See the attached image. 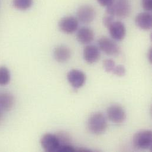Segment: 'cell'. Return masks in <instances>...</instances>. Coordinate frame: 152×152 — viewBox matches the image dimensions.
I'll list each match as a JSON object with an SVG mask.
<instances>
[{
	"instance_id": "cell-1",
	"label": "cell",
	"mask_w": 152,
	"mask_h": 152,
	"mask_svg": "<svg viewBox=\"0 0 152 152\" xmlns=\"http://www.w3.org/2000/svg\"><path fill=\"white\" fill-rule=\"evenodd\" d=\"M88 129L94 135H101L104 133L108 127L106 116L101 112L92 114L88 120Z\"/></svg>"
},
{
	"instance_id": "cell-2",
	"label": "cell",
	"mask_w": 152,
	"mask_h": 152,
	"mask_svg": "<svg viewBox=\"0 0 152 152\" xmlns=\"http://www.w3.org/2000/svg\"><path fill=\"white\" fill-rule=\"evenodd\" d=\"M131 7L127 0H117L107 7V14L120 18L127 17L130 13Z\"/></svg>"
},
{
	"instance_id": "cell-3",
	"label": "cell",
	"mask_w": 152,
	"mask_h": 152,
	"mask_svg": "<svg viewBox=\"0 0 152 152\" xmlns=\"http://www.w3.org/2000/svg\"><path fill=\"white\" fill-rule=\"evenodd\" d=\"M133 144L138 150L151 149L152 146V132L143 130L137 132L133 136Z\"/></svg>"
},
{
	"instance_id": "cell-4",
	"label": "cell",
	"mask_w": 152,
	"mask_h": 152,
	"mask_svg": "<svg viewBox=\"0 0 152 152\" xmlns=\"http://www.w3.org/2000/svg\"><path fill=\"white\" fill-rule=\"evenodd\" d=\"M99 50L105 54L111 56H117L121 53V49L118 45L113 40L108 37H102L98 40Z\"/></svg>"
},
{
	"instance_id": "cell-5",
	"label": "cell",
	"mask_w": 152,
	"mask_h": 152,
	"mask_svg": "<svg viewBox=\"0 0 152 152\" xmlns=\"http://www.w3.org/2000/svg\"><path fill=\"white\" fill-rule=\"evenodd\" d=\"M77 19L83 24L92 23L96 16L95 9L89 4H84L80 6L76 11Z\"/></svg>"
},
{
	"instance_id": "cell-6",
	"label": "cell",
	"mask_w": 152,
	"mask_h": 152,
	"mask_svg": "<svg viewBox=\"0 0 152 152\" xmlns=\"http://www.w3.org/2000/svg\"><path fill=\"white\" fill-rule=\"evenodd\" d=\"M108 118L115 124H121L126 119L127 115L124 109L117 104L110 105L107 110Z\"/></svg>"
},
{
	"instance_id": "cell-7",
	"label": "cell",
	"mask_w": 152,
	"mask_h": 152,
	"mask_svg": "<svg viewBox=\"0 0 152 152\" xmlns=\"http://www.w3.org/2000/svg\"><path fill=\"white\" fill-rule=\"evenodd\" d=\"M40 144L45 152H58L61 146L59 138L57 135L46 133L40 139Z\"/></svg>"
},
{
	"instance_id": "cell-8",
	"label": "cell",
	"mask_w": 152,
	"mask_h": 152,
	"mask_svg": "<svg viewBox=\"0 0 152 152\" xmlns=\"http://www.w3.org/2000/svg\"><path fill=\"white\" fill-rule=\"evenodd\" d=\"M60 30L68 34L75 33L79 27V21L75 17L66 16L61 18L58 23Z\"/></svg>"
},
{
	"instance_id": "cell-9",
	"label": "cell",
	"mask_w": 152,
	"mask_h": 152,
	"mask_svg": "<svg viewBox=\"0 0 152 152\" xmlns=\"http://www.w3.org/2000/svg\"><path fill=\"white\" fill-rule=\"evenodd\" d=\"M112 39L116 41L123 40L126 35V28L120 21H114L107 28Z\"/></svg>"
},
{
	"instance_id": "cell-10",
	"label": "cell",
	"mask_w": 152,
	"mask_h": 152,
	"mask_svg": "<svg viewBox=\"0 0 152 152\" xmlns=\"http://www.w3.org/2000/svg\"><path fill=\"white\" fill-rule=\"evenodd\" d=\"M101 52L98 47L92 45L85 46L83 50V58L88 64H94L100 59Z\"/></svg>"
},
{
	"instance_id": "cell-11",
	"label": "cell",
	"mask_w": 152,
	"mask_h": 152,
	"mask_svg": "<svg viewBox=\"0 0 152 152\" xmlns=\"http://www.w3.org/2000/svg\"><path fill=\"white\" fill-rule=\"evenodd\" d=\"M67 79L70 85L75 89L82 87L86 82V75L79 69H72L67 74Z\"/></svg>"
},
{
	"instance_id": "cell-12",
	"label": "cell",
	"mask_w": 152,
	"mask_h": 152,
	"mask_svg": "<svg viewBox=\"0 0 152 152\" xmlns=\"http://www.w3.org/2000/svg\"><path fill=\"white\" fill-rule=\"evenodd\" d=\"M72 56V52L69 47L61 45L55 48L53 50V57L55 61L59 63H65L69 61Z\"/></svg>"
},
{
	"instance_id": "cell-13",
	"label": "cell",
	"mask_w": 152,
	"mask_h": 152,
	"mask_svg": "<svg viewBox=\"0 0 152 152\" xmlns=\"http://www.w3.org/2000/svg\"><path fill=\"white\" fill-rule=\"evenodd\" d=\"M135 23L142 30H151L152 26V14L148 11L138 14L135 18Z\"/></svg>"
},
{
	"instance_id": "cell-14",
	"label": "cell",
	"mask_w": 152,
	"mask_h": 152,
	"mask_svg": "<svg viewBox=\"0 0 152 152\" xmlns=\"http://www.w3.org/2000/svg\"><path fill=\"white\" fill-rule=\"evenodd\" d=\"M94 31L89 27H82L77 31L76 39L81 44L88 45L94 39Z\"/></svg>"
},
{
	"instance_id": "cell-15",
	"label": "cell",
	"mask_w": 152,
	"mask_h": 152,
	"mask_svg": "<svg viewBox=\"0 0 152 152\" xmlns=\"http://www.w3.org/2000/svg\"><path fill=\"white\" fill-rule=\"evenodd\" d=\"M15 104V98L9 93L0 94V110L8 111L11 110Z\"/></svg>"
},
{
	"instance_id": "cell-16",
	"label": "cell",
	"mask_w": 152,
	"mask_h": 152,
	"mask_svg": "<svg viewBox=\"0 0 152 152\" xmlns=\"http://www.w3.org/2000/svg\"><path fill=\"white\" fill-rule=\"evenodd\" d=\"M33 0H12V5L16 9L26 11L31 7Z\"/></svg>"
},
{
	"instance_id": "cell-17",
	"label": "cell",
	"mask_w": 152,
	"mask_h": 152,
	"mask_svg": "<svg viewBox=\"0 0 152 152\" xmlns=\"http://www.w3.org/2000/svg\"><path fill=\"white\" fill-rule=\"evenodd\" d=\"M11 80L10 70L5 66L0 67V85L5 86L9 83Z\"/></svg>"
},
{
	"instance_id": "cell-18",
	"label": "cell",
	"mask_w": 152,
	"mask_h": 152,
	"mask_svg": "<svg viewBox=\"0 0 152 152\" xmlns=\"http://www.w3.org/2000/svg\"><path fill=\"white\" fill-rule=\"evenodd\" d=\"M115 66V62L111 59H107L103 62L104 69L107 73H112Z\"/></svg>"
},
{
	"instance_id": "cell-19",
	"label": "cell",
	"mask_w": 152,
	"mask_h": 152,
	"mask_svg": "<svg viewBox=\"0 0 152 152\" xmlns=\"http://www.w3.org/2000/svg\"><path fill=\"white\" fill-rule=\"evenodd\" d=\"M126 72V68L124 66L121 65H116L115 68H114L112 74H113L115 75H117L118 76H123L125 75Z\"/></svg>"
},
{
	"instance_id": "cell-20",
	"label": "cell",
	"mask_w": 152,
	"mask_h": 152,
	"mask_svg": "<svg viewBox=\"0 0 152 152\" xmlns=\"http://www.w3.org/2000/svg\"><path fill=\"white\" fill-rule=\"evenodd\" d=\"M76 152L75 149L72 145H61L58 152Z\"/></svg>"
},
{
	"instance_id": "cell-21",
	"label": "cell",
	"mask_w": 152,
	"mask_h": 152,
	"mask_svg": "<svg viewBox=\"0 0 152 152\" xmlns=\"http://www.w3.org/2000/svg\"><path fill=\"white\" fill-rule=\"evenodd\" d=\"M114 21V17L108 15L107 14V15H105L102 20V23L104 24V26L108 28L112 23Z\"/></svg>"
},
{
	"instance_id": "cell-22",
	"label": "cell",
	"mask_w": 152,
	"mask_h": 152,
	"mask_svg": "<svg viewBox=\"0 0 152 152\" xmlns=\"http://www.w3.org/2000/svg\"><path fill=\"white\" fill-rule=\"evenodd\" d=\"M142 6L146 11L151 12L152 10V0H142Z\"/></svg>"
},
{
	"instance_id": "cell-23",
	"label": "cell",
	"mask_w": 152,
	"mask_h": 152,
	"mask_svg": "<svg viewBox=\"0 0 152 152\" xmlns=\"http://www.w3.org/2000/svg\"><path fill=\"white\" fill-rule=\"evenodd\" d=\"M96 1L99 5L105 7L111 5L114 1V0H96Z\"/></svg>"
},
{
	"instance_id": "cell-24",
	"label": "cell",
	"mask_w": 152,
	"mask_h": 152,
	"mask_svg": "<svg viewBox=\"0 0 152 152\" xmlns=\"http://www.w3.org/2000/svg\"><path fill=\"white\" fill-rule=\"evenodd\" d=\"M148 59L149 61V62L151 63H152V49L151 48L150 50H149L148 52Z\"/></svg>"
}]
</instances>
